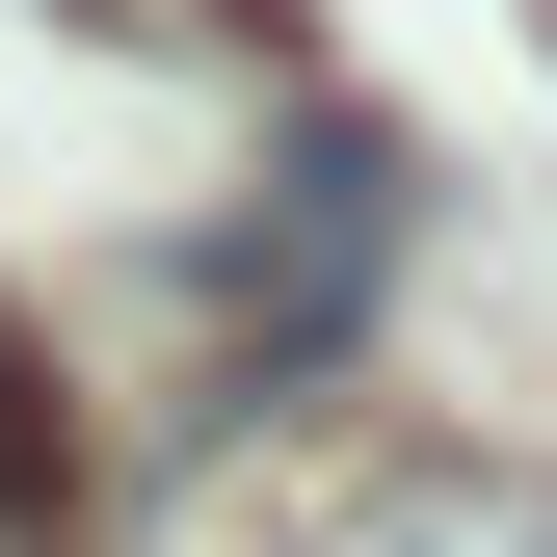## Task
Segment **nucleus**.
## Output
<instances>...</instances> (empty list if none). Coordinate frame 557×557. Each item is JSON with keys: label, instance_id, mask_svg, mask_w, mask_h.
Returning <instances> with one entry per match:
<instances>
[]
</instances>
